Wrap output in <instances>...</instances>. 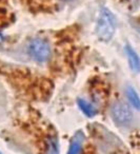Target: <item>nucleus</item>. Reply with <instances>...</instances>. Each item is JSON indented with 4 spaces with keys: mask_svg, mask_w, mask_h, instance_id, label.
Masks as SVG:
<instances>
[{
    "mask_svg": "<svg viewBox=\"0 0 140 154\" xmlns=\"http://www.w3.org/2000/svg\"><path fill=\"white\" fill-rule=\"evenodd\" d=\"M64 1H70V0H64Z\"/></svg>",
    "mask_w": 140,
    "mask_h": 154,
    "instance_id": "8",
    "label": "nucleus"
},
{
    "mask_svg": "<svg viewBox=\"0 0 140 154\" xmlns=\"http://www.w3.org/2000/svg\"><path fill=\"white\" fill-rule=\"evenodd\" d=\"M0 154H2V153H1V152H0Z\"/></svg>",
    "mask_w": 140,
    "mask_h": 154,
    "instance_id": "9",
    "label": "nucleus"
},
{
    "mask_svg": "<svg viewBox=\"0 0 140 154\" xmlns=\"http://www.w3.org/2000/svg\"><path fill=\"white\" fill-rule=\"evenodd\" d=\"M82 140L83 136L80 132H78L71 141L70 148H68V154H80L81 149H82Z\"/></svg>",
    "mask_w": 140,
    "mask_h": 154,
    "instance_id": "5",
    "label": "nucleus"
},
{
    "mask_svg": "<svg viewBox=\"0 0 140 154\" xmlns=\"http://www.w3.org/2000/svg\"><path fill=\"white\" fill-rule=\"evenodd\" d=\"M125 52H126V56L132 71H134L136 73L140 72V58L138 56V54L135 52V50L131 45H127L125 47Z\"/></svg>",
    "mask_w": 140,
    "mask_h": 154,
    "instance_id": "4",
    "label": "nucleus"
},
{
    "mask_svg": "<svg viewBox=\"0 0 140 154\" xmlns=\"http://www.w3.org/2000/svg\"><path fill=\"white\" fill-rule=\"evenodd\" d=\"M111 115L115 124L118 126H129L133 120V113L129 107L122 101H116L111 108Z\"/></svg>",
    "mask_w": 140,
    "mask_h": 154,
    "instance_id": "3",
    "label": "nucleus"
},
{
    "mask_svg": "<svg viewBox=\"0 0 140 154\" xmlns=\"http://www.w3.org/2000/svg\"><path fill=\"white\" fill-rule=\"evenodd\" d=\"M77 103H78V106H79V108H80V110L87 116V117H93V116H95L96 109L92 103H90L89 101L84 100V99H81V98H79L78 100H77Z\"/></svg>",
    "mask_w": 140,
    "mask_h": 154,
    "instance_id": "7",
    "label": "nucleus"
},
{
    "mask_svg": "<svg viewBox=\"0 0 140 154\" xmlns=\"http://www.w3.org/2000/svg\"><path fill=\"white\" fill-rule=\"evenodd\" d=\"M29 54L36 61L44 62L51 56V47L49 42L42 38H34L30 41L28 47Z\"/></svg>",
    "mask_w": 140,
    "mask_h": 154,
    "instance_id": "2",
    "label": "nucleus"
},
{
    "mask_svg": "<svg viewBox=\"0 0 140 154\" xmlns=\"http://www.w3.org/2000/svg\"><path fill=\"white\" fill-rule=\"evenodd\" d=\"M125 94H126V97L129 99V103L135 108L136 110L140 111V97L138 95V93L136 92V90L133 88V87L129 86L125 90Z\"/></svg>",
    "mask_w": 140,
    "mask_h": 154,
    "instance_id": "6",
    "label": "nucleus"
},
{
    "mask_svg": "<svg viewBox=\"0 0 140 154\" xmlns=\"http://www.w3.org/2000/svg\"><path fill=\"white\" fill-rule=\"evenodd\" d=\"M116 18L108 9H102L96 23V34L99 40L108 42L113 38L116 31Z\"/></svg>",
    "mask_w": 140,
    "mask_h": 154,
    "instance_id": "1",
    "label": "nucleus"
}]
</instances>
